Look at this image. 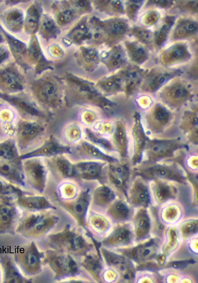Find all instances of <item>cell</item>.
I'll use <instances>...</instances> for the list:
<instances>
[{
	"mask_svg": "<svg viewBox=\"0 0 198 283\" xmlns=\"http://www.w3.org/2000/svg\"><path fill=\"white\" fill-rule=\"evenodd\" d=\"M75 8L77 11H88L91 10L90 3L86 0L74 1Z\"/></svg>",
	"mask_w": 198,
	"mask_h": 283,
	"instance_id": "cell-57",
	"label": "cell"
},
{
	"mask_svg": "<svg viewBox=\"0 0 198 283\" xmlns=\"http://www.w3.org/2000/svg\"><path fill=\"white\" fill-rule=\"evenodd\" d=\"M26 178L36 189L42 191L46 185L47 172L44 165L37 160L29 161L24 166Z\"/></svg>",
	"mask_w": 198,
	"mask_h": 283,
	"instance_id": "cell-9",
	"label": "cell"
},
{
	"mask_svg": "<svg viewBox=\"0 0 198 283\" xmlns=\"http://www.w3.org/2000/svg\"><path fill=\"white\" fill-rule=\"evenodd\" d=\"M142 0H129L126 6V13L130 19H134L142 3Z\"/></svg>",
	"mask_w": 198,
	"mask_h": 283,
	"instance_id": "cell-51",
	"label": "cell"
},
{
	"mask_svg": "<svg viewBox=\"0 0 198 283\" xmlns=\"http://www.w3.org/2000/svg\"><path fill=\"white\" fill-rule=\"evenodd\" d=\"M29 53L34 60L39 61L42 59V55L36 43H32L29 48Z\"/></svg>",
	"mask_w": 198,
	"mask_h": 283,
	"instance_id": "cell-56",
	"label": "cell"
},
{
	"mask_svg": "<svg viewBox=\"0 0 198 283\" xmlns=\"http://www.w3.org/2000/svg\"><path fill=\"white\" fill-rule=\"evenodd\" d=\"M157 247L156 242L151 240L135 248L132 252V256L134 259L139 261L149 260L154 256Z\"/></svg>",
	"mask_w": 198,
	"mask_h": 283,
	"instance_id": "cell-30",
	"label": "cell"
},
{
	"mask_svg": "<svg viewBox=\"0 0 198 283\" xmlns=\"http://www.w3.org/2000/svg\"><path fill=\"white\" fill-rule=\"evenodd\" d=\"M0 83L6 89L18 91L22 89V82L18 75L10 69L0 72Z\"/></svg>",
	"mask_w": 198,
	"mask_h": 283,
	"instance_id": "cell-28",
	"label": "cell"
},
{
	"mask_svg": "<svg viewBox=\"0 0 198 283\" xmlns=\"http://www.w3.org/2000/svg\"><path fill=\"white\" fill-rule=\"evenodd\" d=\"M113 141L118 150L120 149L121 154H126V135L124 127L121 123L118 122L115 126L113 132Z\"/></svg>",
	"mask_w": 198,
	"mask_h": 283,
	"instance_id": "cell-40",
	"label": "cell"
},
{
	"mask_svg": "<svg viewBox=\"0 0 198 283\" xmlns=\"http://www.w3.org/2000/svg\"><path fill=\"white\" fill-rule=\"evenodd\" d=\"M10 46L15 52L19 54H23L26 51L25 45L17 40L9 39Z\"/></svg>",
	"mask_w": 198,
	"mask_h": 283,
	"instance_id": "cell-52",
	"label": "cell"
},
{
	"mask_svg": "<svg viewBox=\"0 0 198 283\" xmlns=\"http://www.w3.org/2000/svg\"><path fill=\"white\" fill-rule=\"evenodd\" d=\"M58 169L65 177H75L74 164H72L66 159L60 157L56 160Z\"/></svg>",
	"mask_w": 198,
	"mask_h": 283,
	"instance_id": "cell-43",
	"label": "cell"
},
{
	"mask_svg": "<svg viewBox=\"0 0 198 283\" xmlns=\"http://www.w3.org/2000/svg\"><path fill=\"white\" fill-rule=\"evenodd\" d=\"M153 187L155 197L158 201L164 202L173 198L176 194V189L172 186L161 181H156Z\"/></svg>",
	"mask_w": 198,
	"mask_h": 283,
	"instance_id": "cell-31",
	"label": "cell"
},
{
	"mask_svg": "<svg viewBox=\"0 0 198 283\" xmlns=\"http://www.w3.org/2000/svg\"><path fill=\"white\" fill-rule=\"evenodd\" d=\"M90 198L89 191L85 190L74 201L61 202V205L74 218L79 224L83 226L85 224Z\"/></svg>",
	"mask_w": 198,
	"mask_h": 283,
	"instance_id": "cell-7",
	"label": "cell"
},
{
	"mask_svg": "<svg viewBox=\"0 0 198 283\" xmlns=\"http://www.w3.org/2000/svg\"><path fill=\"white\" fill-rule=\"evenodd\" d=\"M82 265L94 276L99 279L101 270V265L99 258L95 254H87L83 259Z\"/></svg>",
	"mask_w": 198,
	"mask_h": 283,
	"instance_id": "cell-38",
	"label": "cell"
},
{
	"mask_svg": "<svg viewBox=\"0 0 198 283\" xmlns=\"http://www.w3.org/2000/svg\"><path fill=\"white\" fill-rule=\"evenodd\" d=\"M39 13L36 8L32 6L28 11L25 20V27L30 32L35 31L37 27Z\"/></svg>",
	"mask_w": 198,
	"mask_h": 283,
	"instance_id": "cell-44",
	"label": "cell"
},
{
	"mask_svg": "<svg viewBox=\"0 0 198 283\" xmlns=\"http://www.w3.org/2000/svg\"><path fill=\"white\" fill-rule=\"evenodd\" d=\"M150 4H155L161 7H168L173 4L172 0H150Z\"/></svg>",
	"mask_w": 198,
	"mask_h": 283,
	"instance_id": "cell-60",
	"label": "cell"
},
{
	"mask_svg": "<svg viewBox=\"0 0 198 283\" xmlns=\"http://www.w3.org/2000/svg\"><path fill=\"white\" fill-rule=\"evenodd\" d=\"M11 101L21 110L30 114L34 115H40L39 112L38 111H37L32 105L29 104L26 101H23L19 99L14 98V97L11 98Z\"/></svg>",
	"mask_w": 198,
	"mask_h": 283,
	"instance_id": "cell-50",
	"label": "cell"
},
{
	"mask_svg": "<svg viewBox=\"0 0 198 283\" xmlns=\"http://www.w3.org/2000/svg\"><path fill=\"white\" fill-rule=\"evenodd\" d=\"M191 260H186L183 261H180V262H174L172 264V266L175 268H184L187 265H188L189 263H191Z\"/></svg>",
	"mask_w": 198,
	"mask_h": 283,
	"instance_id": "cell-61",
	"label": "cell"
},
{
	"mask_svg": "<svg viewBox=\"0 0 198 283\" xmlns=\"http://www.w3.org/2000/svg\"><path fill=\"white\" fill-rule=\"evenodd\" d=\"M48 242L54 250L77 255L85 254L91 246L81 233L69 226L50 236Z\"/></svg>",
	"mask_w": 198,
	"mask_h": 283,
	"instance_id": "cell-1",
	"label": "cell"
},
{
	"mask_svg": "<svg viewBox=\"0 0 198 283\" xmlns=\"http://www.w3.org/2000/svg\"><path fill=\"white\" fill-rule=\"evenodd\" d=\"M103 164L95 161L82 162L74 164L75 177L93 180L100 177Z\"/></svg>",
	"mask_w": 198,
	"mask_h": 283,
	"instance_id": "cell-14",
	"label": "cell"
},
{
	"mask_svg": "<svg viewBox=\"0 0 198 283\" xmlns=\"http://www.w3.org/2000/svg\"><path fill=\"white\" fill-rule=\"evenodd\" d=\"M113 191L106 186H101L95 191L94 202L98 206H104L111 202L114 198Z\"/></svg>",
	"mask_w": 198,
	"mask_h": 283,
	"instance_id": "cell-36",
	"label": "cell"
},
{
	"mask_svg": "<svg viewBox=\"0 0 198 283\" xmlns=\"http://www.w3.org/2000/svg\"><path fill=\"white\" fill-rule=\"evenodd\" d=\"M72 18V12L70 10H65L59 13L57 19L60 24H65L69 23Z\"/></svg>",
	"mask_w": 198,
	"mask_h": 283,
	"instance_id": "cell-55",
	"label": "cell"
},
{
	"mask_svg": "<svg viewBox=\"0 0 198 283\" xmlns=\"http://www.w3.org/2000/svg\"><path fill=\"white\" fill-rule=\"evenodd\" d=\"M175 20V16H167L160 27L155 32L154 41L157 46L160 47L165 43Z\"/></svg>",
	"mask_w": 198,
	"mask_h": 283,
	"instance_id": "cell-33",
	"label": "cell"
},
{
	"mask_svg": "<svg viewBox=\"0 0 198 283\" xmlns=\"http://www.w3.org/2000/svg\"><path fill=\"white\" fill-rule=\"evenodd\" d=\"M43 131V128L35 122L22 123L18 129V135L21 142H29L38 136Z\"/></svg>",
	"mask_w": 198,
	"mask_h": 283,
	"instance_id": "cell-25",
	"label": "cell"
},
{
	"mask_svg": "<svg viewBox=\"0 0 198 283\" xmlns=\"http://www.w3.org/2000/svg\"><path fill=\"white\" fill-rule=\"evenodd\" d=\"M132 238V234L126 226L117 228L104 241L106 245L113 246L124 245L129 244Z\"/></svg>",
	"mask_w": 198,
	"mask_h": 283,
	"instance_id": "cell-24",
	"label": "cell"
},
{
	"mask_svg": "<svg viewBox=\"0 0 198 283\" xmlns=\"http://www.w3.org/2000/svg\"><path fill=\"white\" fill-rule=\"evenodd\" d=\"M69 37L75 43H80L86 40L90 39L89 26L82 22L74 28L70 33Z\"/></svg>",
	"mask_w": 198,
	"mask_h": 283,
	"instance_id": "cell-39",
	"label": "cell"
},
{
	"mask_svg": "<svg viewBox=\"0 0 198 283\" xmlns=\"http://www.w3.org/2000/svg\"><path fill=\"white\" fill-rule=\"evenodd\" d=\"M0 173L10 180L24 184L23 173L18 162L0 159Z\"/></svg>",
	"mask_w": 198,
	"mask_h": 283,
	"instance_id": "cell-21",
	"label": "cell"
},
{
	"mask_svg": "<svg viewBox=\"0 0 198 283\" xmlns=\"http://www.w3.org/2000/svg\"><path fill=\"white\" fill-rule=\"evenodd\" d=\"M180 146L174 140H152L147 144L146 154L149 160H155L170 156Z\"/></svg>",
	"mask_w": 198,
	"mask_h": 283,
	"instance_id": "cell-6",
	"label": "cell"
},
{
	"mask_svg": "<svg viewBox=\"0 0 198 283\" xmlns=\"http://www.w3.org/2000/svg\"><path fill=\"white\" fill-rule=\"evenodd\" d=\"M109 174L111 181L118 188L125 189L129 171L128 167L117 161L111 162L109 167Z\"/></svg>",
	"mask_w": 198,
	"mask_h": 283,
	"instance_id": "cell-19",
	"label": "cell"
},
{
	"mask_svg": "<svg viewBox=\"0 0 198 283\" xmlns=\"http://www.w3.org/2000/svg\"><path fill=\"white\" fill-rule=\"evenodd\" d=\"M190 91L183 83L176 82L167 86L162 92V98L170 105L178 106L190 97Z\"/></svg>",
	"mask_w": 198,
	"mask_h": 283,
	"instance_id": "cell-8",
	"label": "cell"
},
{
	"mask_svg": "<svg viewBox=\"0 0 198 283\" xmlns=\"http://www.w3.org/2000/svg\"><path fill=\"white\" fill-rule=\"evenodd\" d=\"M17 202L22 208L31 211H39L47 209H55V207L44 196L21 195L18 198Z\"/></svg>",
	"mask_w": 198,
	"mask_h": 283,
	"instance_id": "cell-20",
	"label": "cell"
},
{
	"mask_svg": "<svg viewBox=\"0 0 198 283\" xmlns=\"http://www.w3.org/2000/svg\"><path fill=\"white\" fill-rule=\"evenodd\" d=\"M102 61L110 71L120 68L126 62L125 53L120 45L113 47L101 58Z\"/></svg>",
	"mask_w": 198,
	"mask_h": 283,
	"instance_id": "cell-17",
	"label": "cell"
},
{
	"mask_svg": "<svg viewBox=\"0 0 198 283\" xmlns=\"http://www.w3.org/2000/svg\"><path fill=\"white\" fill-rule=\"evenodd\" d=\"M197 224V221L196 222H191L188 223L186 225V226H185L184 228L182 229L184 234L186 235H189L193 234L195 232H197L198 228Z\"/></svg>",
	"mask_w": 198,
	"mask_h": 283,
	"instance_id": "cell-58",
	"label": "cell"
},
{
	"mask_svg": "<svg viewBox=\"0 0 198 283\" xmlns=\"http://www.w3.org/2000/svg\"><path fill=\"white\" fill-rule=\"evenodd\" d=\"M22 19L23 16L21 12L18 11H13L7 16V23L10 27L17 29L21 27Z\"/></svg>",
	"mask_w": 198,
	"mask_h": 283,
	"instance_id": "cell-49",
	"label": "cell"
},
{
	"mask_svg": "<svg viewBox=\"0 0 198 283\" xmlns=\"http://www.w3.org/2000/svg\"><path fill=\"white\" fill-rule=\"evenodd\" d=\"M16 151L12 145L4 143L0 145V159L13 160L16 157Z\"/></svg>",
	"mask_w": 198,
	"mask_h": 283,
	"instance_id": "cell-48",
	"label": "cell"
},
{
	"mask_svg": "<svg viewBox=\"0 0 198 283\" xmlns=\"http://www.w3.org/2000/svg\"><path fill=\"white\" fill-rule=\"evenodd\" d=\"M18 218L15 207L6 204H0V232L12 233Z\"/></svg>",
	"mask_w": 198,
	"mask_h": 283,
	"instance_id": "cell-15",
	"label": "cell"
},
{
	"mask_svg": "<svg viewBox=\"0 0 198 283\" xmlns=\"http://www.w3.org/2000/svg\"><path fill=\"white\" fill-rule=\"evenodd\" d=\"M91 223L93 228L98 231H103L106 227L104 220L99 216H93Z\"/></svg>",
	"mask_w": 198,
	"mask_h": 283,
	"instance_id": "cell-53",
	"label": "cell"
},
{
	"mask_svg": "<svg viewBox=\"0 0 198 283\" xmlns=\"http://www.w3.org/2000/svg\"><path fill=\"white\" fill-rule=\"evenodd\" d=\"M68 151L69 148L67 147L62 146L56 142L51 141L46 143L36 150L23 155L21 158L24 159L41 155H52L67 152Z\"/></svg>",
	"mask_w": 198,
	"mask_h": 283,
	"instance_id": "cell-26",
	"label": "cell"
},
{
	"mask_svg": "<svg viewBox=\"0 0 198 283\" xmlns=\"http://www.w3.org/2000/svg\"><path fill=\"white\" fill-rule=\"evenodd\" d=\"M102 27L109 43H113L122 38L126 34L128 26L125 21L121 19L114 18L101 21Z\"/></svg>",
	"mask_w": 198,
	"mask_h": 283,
	"instance_id": "cell-12",
	"label": "cell"
},
{
	"mask_svg": "<svg viewBox=\"0 0 198 283\" xmlns=\"http://www.w3.org/2000/svg\"><path fill=\"white\" fill-rule=\"evenodd\" d=\"M58 222L53 214L36 213L26 217L19 224L16 232L28 237H38L48 232Z\"/></svg>",
	"mask_w": 198,
	"mask_h": 283,
	"instance_id": "cell-2",
	"label": "cell"
},
{
	"mask_svg": "<svg viewBox=\"0 0 198 283\" xmlns=\"http://www.w3.org/2000/svg\"><path fill=\"white\" fill-rule=\"evenodd\" d=\"M190 58L191 53L187 46L182 43H177L170 47L161 55V62L165 66L184 62Z\"/></svg>",
	"mask_w": 198,
	"mask_h": 283,
	"instance_id": "cell-11",
	"label": "cell"
},
{
	"mask_svg": "<svg viewBox=\"0 0 198 283\" xmlns=\"http://www.w3.org/2000/svg\"><path fill=\"white\" fill-rule=\"evenodd\" d=\"M99 87L106 93L110 94L120 92L124 86L123 72L106 78L99 82Z\"/></svg>",
	"mask_w": 198,
	"mask_h": 283,
	"instance_id": "cell-27",
	"label": "cell"
},
{
	"mask_svg": "<svg viewBox=\"0 0 198 283\" xmlns=\"http://www.w3.org/2000/svg\"><path fill=\"white\" fill-rule=\"evenodd\" d=\"M123 74L126 93L128 95L132 94L141 84L143 72L136 66H130L123 71Z\"/></svg>",
	"mask_w": 198,
	"mask_h": 283,
	"instance_id": "cell-18",
	"label": "cell"
},
{
	"mask_svg": "<svg viewBox=\"0 0 198 283\" xmlns=\"http://www.w3.org/2000/svg\"><path fill=\"white\" fill-rule=\"evenodd\" d=\"M102 252L107 263L121 271L126 280L132 278V266L128 260L104 249H102Z\"/></svg>",
	"mask_w": 198,
	"mask_h": 283,
	"instance_id": "cell-16",
	"label": "cell"
},
{
	"mask_svg": "<svg viewBox=\"0 0 198 283\" xmlns=\"http://www.w3.org/2000/svg\"><path fill=\"white\" fill-rule=\"evenodd\" d=\"M14 257L22 271L27 275L33 276L41 270L44 253L40 252L35 243L32 242L17 248Z\"/></svg>",
	"mask_w": 198,
	"mask_h": 283,
	"instance_id": "cell-3",
	"label": "cell"
},
{
	"mask_svg": "<svg viewBox=\"0 0 198 283\" xmlns=\"http://www.w3.org/2000/svg\"><path fill=\"white\" fill-rule=\"evenodd\" d=\"M82 146L85 152L91 157L100 159L110 162L116 161L117 160L101 152L94 145L87 142H83Z\"/></svg>",
	"mask_w": 198,
	"mask_h": 283,
	"instance_id": "cell-42",
	"label": "cell"
},
{
	"mask_svg": "<svg viewBox=\"0 0 198 283\" xmlns=\"http://www.w3.org/2000/svg\"><path fill=\"white\" fill-rule=\"evenodd\" d=\"M3 263L5 270V282L12 283L30 282L21 275L10 260L5 259Z\"/></svg>",
	"mask_w": 198,
	"mask_h": 283,
	"instance_id": "cell-35",
	"label": "cell"
},
{
	"mask_svg": "<svg viewBox=\"0 0 198 283\" xmlns=\"http://www.w3.org/2000/svg\"><path fill=\"white\" fill-rule=\"evenodd\" d=\"M42 33L46 37L51 38L56 35L57 29L53 21L49 17H44L41 23Z\"/></svg>",
	"mask_w": 198,
	"mask_h": 283,
	"instance_id": "cell-46",
	"label": "cell"
},
{
	"mask_svg": "<svg viewBox=\"0 0 198 283\" xmlns=\"http://www.w3.org/2000/svg\"><path fill=\"white\" fill-rule=\"evenodd\" d=\"M99 8L110 13H124V9L122 2L119 0L98 1Z\"/></svg>",
	"mask_w": 198,
	"mask_h": 283,
	"instance_id": "cell-41",
	"label": "cell"
},
{
	"mask_svg": "<svg viewBox=\"0 0 198 283\" xmlns=\"http://www.w3.org/2000/svg\"><path fill=\"white\" fill-rule=\"evenodd\" d=\"M130 198L134 205L146 207L149 202V193L146 185L141 181H136L131 189Z\"/></svg>",
	"mask_w": 198,
	"mask_h": 283,
	"instance_id": "cell-22",
	"label": "cell"
},
{
	"mask_svg": "<svg viewBox=\"0 0 198 283\" xmlns=\"http://www.w3.org/2000/svg\"><path fill=\"white\" fill-rule=\"evenodd\" d=\"M180 71H166L165 70H152L147 76L143 88L149 92H154L170 79L179 75Z\"/></svg>",
	"mask_w": 198,
	"mask_h": 283,
	"instance_id": "cell-10",
	"label": "cell"
},
{
	"mask_svg": "<svg viewBox=\"0 0 198 283\" xmlns=\"http://www.w3.org/2000/svg\"><path fill=\"white\" fill-rule=\"evenodd\" d=\"M159 14L156 11H150L144 16L143 22L145 25H151L155 23L159 18Z\"/></svg>",
	"mask_w": 198,
	"mask_h": 283,
	"instance_id": "cell-54",
	"label": "cell"
},
{
	"mask_svg": "<svg viewBox=\"0 0 198 283\" xmlns=\"http://www.w3.org/2000/svg\"><path fill=\"white\" fill-rule=\"evenodd\" d=\"M142 176L148 178L169 179L184 182L185 177L180 170L172 166L155 164L141 169Z\"/></svg>",
	"mask_w": 198,
	"mask_h": 283,
	"instance_id": "cell-5",
	"label": "cell"
},
{
	"mask_svg": "<svg viewBox=\"0 0 198 283\" xmlns=\"http://www.w3.org/2000/svg\"><path fill=\"white\" fill-rule=\"evenodd\" d=\"M82 56L86 66H89L90 68L96 67L99 63L98 52L94 48H84Z\"/></svg>",
	"mask_w": 198,
	"mask_h": 283,
	"instance_id": "cell-45",
	"label": "cell"
},
{
	"mask_svg": "<svg viewBox=\"0 0 198 283\" xmlns=\"http://www.w3.org/2000/svg\"><path fill=\"white\" fill-rule=\"evenodd\" d=\"M150 227L149 218L144 210H141L135 219V229L138 238L145 237L148 234Z\"/></svg>",
	"mask_w": 198,
	"mask_h": 283,
	"instance_id": "cell-34",
	"label": "cell"
},
{
	"mask_svg": "<svg viewBox=\"0 0 198 283\" xmlns=\"http://www.w3.org/2000/svg\"><path fill=\"white\" fill-rule=\"evenodd\" d=\"M198 31L197 22L190 19H183L179 22L173 33L175 39H181L189 37L195 34Z\"/></svg>",
	"mask_w": 198,
	"mask_h": 283,
	"instance_id": "cell-29",
	"label": "cell"
},
{
	"mask_svg": "<svg viewBox=\"0 0 198 283\" xmlns=\"http://www.w3.org/2000/svg\"><path fill=\"white\" fill-rule=\"evenodd\" d=\"M44 259L55 273L57 279L74 277L78 273L76 262L66 252L49 250L44 253Z\"/></svg>",
	"mask_w": 198,
	"mask_h": 283,
	"instance_id": "cell-4",
	"label": "cell"
},
{
	"mask_svg": "<svg viewBox=\"0 0 198 283\" xmlns=\"http://www.w3.org/2000/svg\"><path fill=\"white\" fill-rule=\"evenodd\" d=\"M34 90L38 98L43 103L53 105L58 100L57 89L50 81H42L38 82L35 86Z\"/></svg>",
	"mask_w": 198,
	"mask_h": 283,
	"instance_id": "cell-13",
	"label": "cell"
},
{
	"mask_svg": "<svg viewBox=\"0 0 198 283\" xmlns=\"http://www.w3.org/2000/svg\"><path fill=\"white\" fill-rule=\"evenodd\" d=\"M128 53L133 61L141 64L148 58V53L145 48L140 44L134 42H125Z\"/></svg>",
	"mask_w": 198,
	"mask_h": 283,
	"instance_id": "cell-32",
	"label": "cell"
},
{
	"mask_svg": "<svg viewBox=\"0 0 198 283\" xmlns=\"http://www.w3.org/2000/svg\"><path fill=\"white\" fill-rule=\"evenodd\" d=\"M185 2V3H183L182 7L183 8H185L186 10H188L190 11L197 12L198 2L197 0L188 1Z\"/></svg>",
	"mask_w": 198,
	"mask_h": 283,
	"instance_id": "cell-59",
	"label": "cell"
},
{
	"mask_svg": "<svg viewBox=\"0 0 198 283\" xmlns=\"http://www.w3.org/2000/svg\"><path fill=\"white\" fill-rule=\"evenodd\" d=\"M131 33L136 38L143 43L148 44L152 41V35L151 33L144 27L140 26L134 27L132 28Z\"/></svg>",
	"mask_w": 198,
	"mask_h": 283,
	"instance_id": "cell-47",
	"label": "cell"
},
{
	"mask_svg": "<svg viewBox=\"0 0 198 283\" xmlns=\"http://www.w3.org/2000/svg\"><path fill=\"white\" fill-rule=\"evenodd\" d=\"M150 117L152 128L158 131L168 124L171 119V114L166 107L157 104L150 112Z\"/></svg>",
	"mask_w": 198,
	"mask_h": 283,
	"instance_id": "cell-23",
	"label": "cell"
},
{
	"mask_svg": "<svg viewBox=\"0 0 198 283\" xmlns=\"http://www.w3.org/2000/svg\"><path fill=\"white\" fill-rule=\"evenodd\" d=\"M108 213L114 219L117 221H123L129 218L130 211L124 202L117 201L111 205Z\"/></svg>",
	"mask_w": 198,
	"mask_h": 283,
	"instance_id": "cell-37",
	"label": "cell"
}]
</instances>
